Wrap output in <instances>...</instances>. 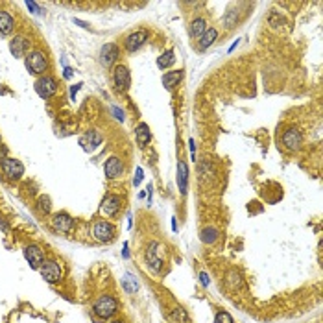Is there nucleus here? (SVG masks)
Wrapping results in <instances>:
<instances>
[{
	"label": "nucleus",
	"instance_id": "f257e3e1",
	"mask_svg": "<svg viewBox=\"0 0 323 323\" xmlns=\"http://www.w3.org/2000/svg\"><path fill=\"white\" fill-rule=\"evenodd\" d=\"M118 310V301L113 297V295H100L96 303L93 305V312L96 316L102 317V319H107V317L115 316V312Z\"/></svg>",
	"mask_w": 323,
	"mask_h": 323
},
{
	"label": "nucleus",
	"instance_id": "f03ea898",
	"mask_svg": "<svg viewBox=\"0 0 323 323\" xmlns=\"http://www.w3.org/2000/svg\"><path fill=\"white\" fill-rule=\"evenodd\" d=\"M46 56L43 52L34 50L26 54V68H28L32 74H43L46 70Z\"/></svg>",
	"mask_w": 323,
	"mask_h": 323
},
{
	"label": "nucleus",
	"instance_id": "7ed1b4c3",
	"mask_svg": "<svg viewBox=\"0 0 323 323\" xmlns=\"http://www.w3.org/2000/svg\"><path fill=\"white\" fill-rule=\"evenodd\" d=\"M35 91H37V95H39L41 98L50 100L57 91L56 78H52V76H43V78H39L37 82H35Z\"/></svg>",
	"mask_w": 323,
	"mask_h": 323
},
{
	"label": "nucleus",
	"instance_id": "20e7f679",
	"mask_svg": "<svg viewBox=\"0 0 323 323\" xmlns=\"http://www.w3.org/2000/svg\"><path fill=\"white\" fill-rule=\"evenodd\" d=\"M93 234H95V238L98 242H111L115 238V227L107 220H98L93 225Z\"/></svg>",
	"mask_w": 323,
	"mask_h": 323
},
{
	"label": "nucleus",
	"instance_id": "39448f33",
	"mask_svg": "<svg viewBox=\"0 0 323 323\" xmlns=\"http://www.w3.org/2000/svg\"><path fill=\"white\" fill-rule=\"evenodd\" d=\"M113 82H115V87H117L120 93H126L131 85V74H129L128 67L124 65H117L113 68Z\"/></svg>",
	"mask_w": 323,
	"mask_h": 323
},
{
	"label": "nucleus",
	"instance_id": "423d86ee",
	"mask_svg": "<svg viewBox=\"0 0 323 323\" xmlns=\"http://www.w3.org/2000/svg\"><path fill=\"white\" fill-rule=\"evenodd\" d=\"M39 272H41V275H43V279H45V281H48V283H57V281L61 279V275H63L61 266H59L56 261L43 262V266L39 268Z\"/></svg>",
	"mask_w": 323,
	"mask_h": 323
},
{
	"label": "nucleus",
	"instance_id": "0eeeda50",
	"mask_svg": "<svg viewBox=\"0 0 323 323\" xmlns=\"http://www.w3.org/2000/svg\"><path fill=\"white\" fill-rule=\"evenodd\" d=\"M301 144H303V135H301L299 129L290 128L283 133V146L288 151H295L299 150Z\"/></svg>",
	"mask_w": 323,
	"mask_h": 323
},
{
	"label": "nucleus",
	"instance_id": "6e6552de",
	"mask_svg": "<svg viewBox=\"0 0 323 323\" xmlns=\"http://www.w3.org/2000/svg\"><path fill=\"white\" fill-rule=\"evenodd\" d=\"M146 41H148V32H146V30H139V32L129 34L128 37L124 39V48L128 52H137Z\"/></svg>",
	"mask_w": 323,
	"mask_h": 323
},
{
	"label": "nucleus",
	"instance_id": "1a4fd4ad",
	"mask_svg": "<svg viewBox=\"0 0 323 323\" xmlns=\"http://www.w3.org/2000/svg\"><path fill=\"white\" fill-rule=\"evenodd\" d=\"M2 172H4V176H6L8 179H19V178H23L24 167L21 161L8 157L6 161L2 163Z\"/></svg>",
	"mask_w": 323,
	"mask_h": 323
},
{
	"label": "nucleus",
	"instance_id": "9d476101",
	"mask_svg": "<svg viewBox=\"0 0 323 323\" xmlns=\"http://www.w3.org/2000/svg\"><path fill=\"white\" fill-rule=\"evenodd\" d=\"M120 198L115 194H107L104 200H102V205H100V212L106 214V216H117L118 211H120Z\"/></svg>",
	"mask_w": 323,
	"mask_h": 323
},
{
	"label": "nucleus",
	"instance_id": "9b49d317",
	"mask_svg": "<svg viewBox=\"0 0 323 323\" xmlns=\"http://www.w3.org/2000/svg\"><path fill=\"white\" fill-rule=\"evenodd\" d=\"M24 257H26V261L30 262V266L34 270H39L43 266V262H45V253L37 246H26L24 248Z\"/></svg>",
	"mask_w": 323,
	"mask_h": 323
},
{
	"label": "nucleus",
	"instance_id": "f8f14e48",
	"mask_svg": "<svg viewBox=\"0 0 323 323\" xmlns=\"http://www.w3.org/2000/svg\"><path fill=\"white\" fill-rule=\"evenodd\" d=\"M165 250L159 242H151L150 244V250L146 253V259H148V264L151 266L153 272H161V264H163V259L159 257V253Z\"/></svg>",
	"mask_w": 323,
	"mask_h": 323
},
{
	"label": "nucleus",
	"instance_id": "ddd939ff",
	"mask_svg": "<svg viewBox=\"0 0 323 323\" xmlns=\"http://www.w3.org/2000/svg\"><path fill=\"white\" fill-rule=\"evenodd\" d=\"M118 59V46L115 43H107L104 45L100 52V61L104 67H113V63Z\"/></svg>",
	"mask_w": 323,
	"mask_h": 323
},
{
	"label": "nucleus",
	"instance_id": "4468645a",
	"mask_svg": "<svg viewBox=\"0 0 323 323\" xmlns=\"http://www.w3.org/2000/svg\"><path fill=\"white\" fill-rule=\"evenodd\" d=\"M104 172H106L107 179H115L118 176H122L124 172V163L118 159V157H109L104 165Z\"/></svg>",
	"mask_w": 323,
	"mask_h": 323
},
{
	"label": "nucleus",
	"instance_id": "2eb2a0df",
	"mask_svg": "<svg viewBox=\"0 0 323 323\" xmlns=\"http://www.w3.org/2000/svg\"><path fill=\"white\" fill-rule=\"evenodd\" d=\"M100 144H102V135L98 133V131H89V133L79 137V146H82L85 151H95Z\"/></svg>",
	"mask_w": 323,
	"mask_h": 323
},
{
	"label": "nucleus",
	"instance_id": "dca6fc26",
	"mask_svg": "<svg viewBox=\"0 0 323 323\" xmlns=\"http://www.w3.org/2000/svg\"><path fill=\"white\" fill-rule=\"evenodd\" d=\"M30 45H28V39L23 37V35H17L10 41V52H12L15 57H26V52H28Z\"/></svg>",
	"mask_w": 323,
	"mask_h": 323
},
{
	"label": "nucleus",
	"instance_id": "f3484780",
	"mask_svg": "<svg viewBox=\"0 0 323 323\" xmlns=\"http://www.w3.org/2000/svg\"><path fill=\"white\" fill-rule=\"evenodd\" d=\"M52 223H54V227H56L57 231H61V233H70L74 227V220L68 216L67 212H59V214H56L54 220H52Z\"/></svg>",
	"mask_w": 323,
	"mask_h": 323
},
{
	"label": "nucleus",
	"instance_id": "a211bd4d",
	"mask_svg": "<svg viewBox=\"0 0 323 323\" xmlns=\"http://www.w3.org/2000/svg\"><path fill=\"white\" fill-rule=\"evenodd\" d=\"M187 183H189V167L185 161L178 163V189L181 194H187Z\"/></svg>",
	"mask_w": 323,
	"mask_h": 323
},
{
	"label": "nucleus",
	"instance_id": "6ab92c4d",
	"mask_svg": "<svg viewBox=\"0 0 323 323\" xmlns=\"http://www.w3.org/2000/svg\"><path fill=\"white\" fill-rule=\"evenodd\" d=\"M13 26H15V21L8 12H0V35L6 37L13 32Z\"/></svg>",
	"mask_w": 323,
	"mask_h": 323
},
{
	"label": "nucleus",
	"instance_id": "aec40b11",
	"mask_svg": "<svg viewBox=\"0 0 323 323\" xmlns=\"http://www.w3.org/2000/svg\"><path fill=\"white\" fill-rule=\"evenodd\" d=\"M135 139H137V144L140 148H144L151 139V133H150V128H148V124H139L137 129H135Z\"/></svg>",
	"mask_w": 323,
	"mask_h": 323
},
{
	"label": "nucleus",
	"instance_id": "412c9836",
	"mask_svg": "<svg viewBox=\"0 0 323 323\" xmlns=\"http://www.w3.org/2000/svg\"><path fill=\"white\" fill-rule=\"evenodd\" d=\"M183 78V70H172V72H165L163 74V85L167 89H174L176 85L181 82Z\"/></svg>",
	"mask_w": 323,
	"mask_h": 323
},
{
	"label": "nucleus",
	"instance_id": "4be33fe9",
	"mask_svg": "<svg viewBox=\"0 0 323 323\" xmlns=\"http://www.w3.org/2000/svg\"><path fill=\"white\" fill-rule=\"evenodd\" d=\"M205 32H207V21L205 19H194V21L190 23V35H192L194 39L201 37Z\"/></svg>",
	"mask_w": 323,
	"mask_h": 323
},
{
	"label": "nucleus",
	"instance_id": "5701e85b",
	"mask_svg": "<svg viewBox=\"0 0 323 323\" xmlns=\"http://www.w3.org/2000/svg\"><path fill=\"white\" fill-rule=\"evenodd\" d=\"M218 37V32L214 28H207V32L200 37V48L201 50H205V48H209V46L216 41Z\"/></svg>",
	"mask_w": 323,
	"mask_h": 323
},
{
	"label": "nucleus",
	"instance_id": "b1692460",
	"mask_svg": "<svg viewBox=\"0 0 323 323\" xmlns=\"http://www.w3.org/2000/svg\"><path fill=\"white\" fill-rule=\"evenodd\" d=\"M174 63H176V54H174L172 50H167L165 54H161V56L157 57V67H159V68L172 67Z\"/></svg>",
	"mask_w": 323,
	"mask_h": 323
},
{
	"label": "nucleus",
	"instance_id": "393cba45",
	"mask_svg": "<svg viewBox=\"0 0 323 323\" xmlns=\"http://www.w3.org/2000/svg\"><path fill=\"white\" fill-rule=\"evenodd\" d=\"M122 284L124 288H126V292H129V294H133V292L139 290V283H137L135 275H131V273H126V277L122 279Z\"/></svg>",
	"mask_w": 323,
	"mask_h": 323
},
{
	"label": "nucleus",
	"instance_id": "a878e982",
	"mask_svg": "<svg viewBox=\"0 0 323 323\" xmlns=\"http://www.w3.org/2000/svg\"><path fill=\"white\" fill-rule=\"evenodd\" d=\"M172 317L176 319L178 323H185L187 319H189V316H187V312L181 308V306H178V308H174V312H172Z\"/></svg>",
	"mask_w": 323,
	"mask_h": 323
},
{
	"label": "nucleus",
	"instance_id": "bb28decb",
	"mask_svg": "<svg viewBox=\"0 0 323 323\" xmlns=\"http://www.w3.org/2000/svg\"><path fill=\"white\" fill-rule=\"evenodd\" d=\"M216 236H218L216 229L209 227V229H205V231H203V236H201V238L205 240V242H214V240H216Z\"/></svg>",
	"mask_w": 323,
	"mask_h": 323
},
{
	"label": "nucleus",
	"instance_id": "cd10ccee",
	"mask_svg": "<svg viewBox=\"0 0 323 323\" xmlns=\"http://www.w3.org/2000/svg\"><path fill=\"white\" fill-rule=\"evenodd\" d=\"M214 323H233V317L229 316L227 312H218Z\"/></svg>",
	"mask_w": 323,
	"mask_h": 323
},
{
	"label": "nucleus",
	"instance_id": "c85d7f7f",
	"mask_svg": "<svg viewBox=\"0 0 323 323\" xmlns=\"http://www.w3.org/2000/svg\"><path fill=\"white\" fill-rule=\"evenodd\" d=\"M39 209L43 212L50 211V205H48V198H41V200H39Z\"/></svg>",
	"mask_w": 323,
	"mask_h": 323
},
{
	"label": "nucleus",
	"instance_id": "c756f323",
	"mask_svg": "<svg viewBox=\"0 0 323 323\" xmlns=\"http://www.w3.org/2000/svg\"><path fill=\"white\" fill-rule=\"evenodd\" d=\"M6 159H8V146L0 144V165L6 161Z\"/></svg>",
	"mask_w": 323,
	"mask_h": 323
},
{
	"label": "nucleus",
	"instance_id": "7c9ffc66",
	"mask_svg": "<svg viewBox=\"0 0 323 323\" xmlns=\"http://www.w3.org/2000/svg\"><path fill=\"white\" fill-rule=\"evenodd\" d=\"M142 181V168H137V174H135V181H133V185L137 187V185Z\"/></svg>",
	"mask_w": 323,
	"mask_h": 323
},
{
	"label": "nucleus",
	"instance_id": "2f4dec72",
	"mask_svg": "<svg viewBox=\"0 0 323 323\" xmlns=\"http://www.w3.org/2000/svg\"><path fill=\"white\" fill-rule=\"evenodd\" d=\"M26 6H28V10H32V12H35L37 15L41 13V8L35 4V2H26Z\"/></svg>",
	"mask_w": 323,
	"mask_h": 323
},
{
	"label": "nucleus",
	"instance_id": "473e14b6",
	"mask_svg": "<svg viewBox=\"0 0 323 323\" xmlns=\"http://www.w3.org/2000/svg\"><path fill=\"white\" fill-rule=\"evenodd\" d=\"M79 87H82V84H76L70 87V98H72V100H76V93L79 91Z\"/></svg>",
	"mask_w": 323,
	"mask_h": 323
},
{
	"label": "nucleus",
	"instance_id": "72a5a7b5",
	"mask_svg": "<svg viewBox=\"0 0 323 323\" xmlns=\"http://www.w3.org/2000/svg\"><path fill=\"white\" fill-rule=\"evenodd\" d=\"M113 113H115V118H118V120H124V113L120 111V109H117V107H113Z\"/></svg>",
	"mask_w": 323,
	"mask_h": 323
},
{
	"label": "nucleus",
	"instance_id": "f704fd0d",
	"mask_svg": "<svg viewBox=\"0 0 323 323\" xmlns=\"http://www.w3.org/2000/svg\"><path fill=\"white\" fill-rule=\"evenodd\" d=\"M200 279H201V284H203V286L209 284V275H207V273H200Z\"/></svg>",
	"mask_w": 323,
	"mask_h": 323
},
{
	"label": "nucleus",
	"instance_id": "c9c22d12",
	"mask_svg": "<svg viewBox=\"0 0 323 323\" xmlns=\"http://www.w3.org/2000/svg\"><path fill=\"white\" fill-rule=\"evenodd\" d=\"M63 76L67 79H70L72 78V68H68V67H65V72H63Z\"/></svg>",
	"mask_w": 323,
	"mask_h": 323
},
{
	"label": "nucleus",
	"instance_id": "e433bc0d",
	"mask_svg": "<svg viewBox=\"0 0 323 323\" xmlns=\"http://www.w3.org/2000/svg\"><path fill=\"white\" fill-rule=\"evenodd\" d=\"M189 150H190V153H192V157H194V153H196V146H194V140H192V139L189 140Z\"/></svg>",
	"mask_w": 323,
	"mask_h": 323
},
{
	"label": "nucleus",
	"instance_id": "4c0bfd02",
	"mask_svg": "<svg viewBox=\"0 0 323 323\" xmlns=\"http://www.w3.org/2000/svg\"><path fill=\"white\" fill-rule=\"evenodd\" d=\"M74 24H78V26H82V28H89V24L84 23V21H79V19H74Z\"/></svg>",
	"mask_w": 323,
	"mask_h": 323
},
{
	"label": "nucleus",
	"instance_id": "58836bf2",
	"mask_svg": "<svg viewBox=\"0 0 323 323\" xmlns=\"http://www.w3.org/2000/svg\"><path fill=\"white\" fill-rule=\"evenodd\" d=\"M122 255L126 257V259H128L129 257V250H128V244H124V251H122Z\"/></svg>",
	"mask_w": 323,
	"mask_h": 323
},
{
	"label": "nucleus",
	"instance_id": "ea45409f",
	"mask_svg": "<svg viewBox=\"0 0 323 323\" xmlns=\"http://www.w3.org/2000/svg\"><path fill=\"white\" fill-rule=\"evenodd\" d=\"M111 323H122V321H111Z\"/></svg>",
	"mask_w": 323,
	"mask_h": 323
}]
</instances>
